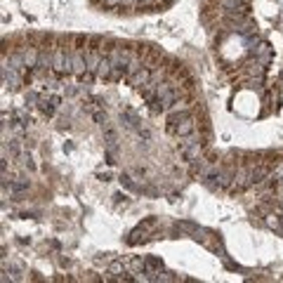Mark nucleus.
<instances>
[{
	"mask_svg": "<svg viewBox=\"0 0 283 283\" xmlns=\"http://www.w3.org/2000/svg\"><path fill=\"white\" fill-rule=\"evenodd\" d=\"M87 45H90V36H83V33L71 36V52H87Z\"/></svg>",
	"mask_w": 283,
	"mask_h": 283,
	"instance_id": "1",
	"label": "nucleus"
},
{
	"mask_svg": "<svg viewBox=\"0 0 283 283\" xmlns=\"http://www.w3.org/2000/svg\"><path fill=\"white\" fill-rule=\"evenodd\" d=\"M203 3H208V5H220L222 0H203Z\"/></svg>",
	"mask_w": 283,
	"mask_h": 283,
	"instance_id": "2",
	"label": "nucleus"
},
{
	"mask_svg": "<svg viewBox=\"0 0 283 283\" xmlns=\"http://www.w3.org/2000/svg\"><path fill=\"white\" fill-rule=\"evenodd\" d=\"M132 0H121V5H130Z\"/></svg>",
	"mask_w": 283,
	"mask_h": 283,
	"instance_id": "3",
	"label": "nucleus"
}]
</instances>
